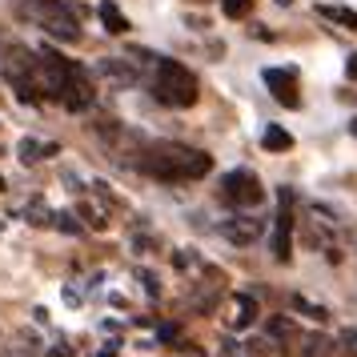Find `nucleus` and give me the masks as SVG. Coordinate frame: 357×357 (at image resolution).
<instances>
[{"label": "nucleus", "mask_w": 357, "mask_h": 357, "mask_svg": "<svg viewBox=\"0 0 357 357\" xmlns=\"http://www.w3.org/2000/svg\"><path fill=\"white\" fill-rule=\"evenodd\" d=\"M209 169H213L209 153L189 149V145H173V141H157L141 157V173H149L157 181H197V177H205Z\"/></svg>", "instance_id": "f257e3e1"}, {"label": "nucleus", "mask_w": 357, "mask_h": 357, "mask_svg": "<svg viewBox=\"0 0 357 357\" xmlns=\"http://www.w3.org/2000/svg\"><path fill=\"white\" fill-rule=\"evenodd\" d=\"M20 17L33 20L36 29H45L49 36L65 40V45L81 40V20H77V13H73L68 4H61V0H20Z\"/></svg>", "instance_id": "f03ea898"}, {"label": "nucleus", "mask_w": 357, "mask_h": 357, "mask_svg": "<svg viewBox=\"0 0 357 357\" xmlns=\"http://www.w3.org/2000/svg\"><path fill=\"white\" fill-rule=\"evenodd\" d=\"M153 97L169 105V109H193L197 105V77L177 61H161L157 65V81H153Z\"/></svg>", "instance_id": "7ed1b4c3"}, {"label": "nucleus", "mask_w": 357, "mask_h": 357, "mask_svg": "<svg viewBox=\"0 0 357 357\" xmlns=\"http://www.w3.org/2000/svg\"><path fill=\"white\" fill-rule=\"evenodd\" d=\"M221 197H225L229 205H237V209H253L265 201V185L257 181V173H249V169H233L221 177Z\"/></svg>", "instance_id": "20e7f679"}, {"label": "nucleus", "mask_w": 357, "mask_h": 357, "mask_svg": "<svg viewBox=\"0 0 357 357\" xmlns=\"http://www.w3.org/2000/svg\"><path fill=\"white\" fill-rule=\"evenodd\" d=\"M293 193L289 189H277V217H273V253L277 261L293 257Z\"/></svg>", "instance_id": "39448f33"}, {"label": "nucleus", "mask_w": 357, "mask_h": 357, "mask_svg": "<svg viewBox=\"0 0 357 357\" xmlns=\"http://www.w3.org/2000/svg\"><path fill=\"white\" fill-rule=\"evenodd\" d=\"M93 100H97V93H93V81H89V73H84L81 65H73V68H68L65 89H61V105H65L68 113H84Z\"/></svg>", "instance_id": "423d86ee"}, {"label": "nucleus", "mask_w": 357, "mask_h": 357, "mask_svg": "<svg viewBox=\"0 0 357 357\" xmlns=\"http://www.w3.org/2000/svg\"><path fill=\"white\" fill-rule=\"evenodd\" d=\"M217 233H221L229 245H253L261 233H265V221H261V217H249V213H237V217H225V221L217 225Z\"/></svg>", "instance_id": "0eeeda50"}, {"label": "nucleus", "mask_w": 357, "mask_h": 357, "mask_svg": "<svg viewBox=\"0 0 357 357\" xmlns=\"http://www.w3.org/2000/svg\"><path fill=\"white\" fill-rule=\"evenodd\" d=\"M261 81H265V89H269L285 109H297V105H301V97H297V73H293V68H265Z\"/></svg>", "instance_id": "6e6552de"}, {"label": "nucleus", "mask_w": 357, "mask_h": 357, "mask_svg": "<svg viewBox=\"0 0 357 357\" xmlns=\"http://www.w3.org/2000/svg\"><path fill=\"white\" fill-rule=\"evenodd\" d=\"M97 77H105L109 84H137L141 77H137V68L129 65V61H121V56H105V61H97Z\"/></svg>", "instance_id": "1a4fd4ad"}, {"label": "nucleus", "mask_w": 357, "mask_h": 357, "mask_svg": "<svg viewBox=\"0 0 357 357\" xmlns=\"http://www.w3.org/2000/svg\"><path fill=\"white\" fill-rule=\"evenodd\" d=\"M253 321H257V301H253L249 293H237V297H233V317H229V329H237V333H241V329H249Z\"/></svg>", "instance_id": "9d476101"}, {"label": "nucleus", "mask_w": 357, "mask_h": 357, "mask_svg": "<svg viewBox=\"0 0 357 357\" xmlns=\"http://www.w3.org/2000/svg\"><path fill=\"white\" fill-rule=\"evenodd\" d=\"M97 13H100V24H105V29H109L113 36H125V33L132 29V24H129V17H125V13L116 8L113 0H105V4H100Z\"/></svg>", "instance_id": "9b49d317"}, {"label": "nucleus", "mask_w": 357, "mask_h": 357, "mask_svg": "<svg viewBox=\"0 0 357 357\" xmlns=\"http://www.w3.org/2000/svg\"><path fill=\"white\" fill-rule=\"evenodd\" d=\"M297 337V325H293V317H269V325H265V341L269 345H285V341Z\"/></svg>", "instance_id": "f8f14e48"}, {"label": "nucleus", "mask_w": 357, "mask_h": 357, "mask_svg": "<svg viewBox=\"0 0 357 357\" xmlns=\"http://www.w3.org/2000/svg\"><path fill=\"white\" fill-rule=\"evenodd\" d=\"M317 13H321L325 20H333V24H341V29H349V33H357V13H354V8H345V4H317Z\"/></svg>", "instance_id": "ddd939ff"}, {"label": "nucleus", "mask_w": 357, "mask_h": 357, "mask_svg": "<svg viewBox=\"0 0 357 357\" xmlns=\"http://www.w3.org/2000/svg\"><path fill=\"white\" fill-rule=\"evenodd\" d=\"M261 145L269 149V153H289V149H293V137L281 129V125H269V129L261 132Z\"/></svg>", "instance_id": "4468645a"}, {"label": "nucleus", "mask_w": 357, "mask_h": 357, "mask_svg": "<svg viewBox=\"0 0 357 357\" xmlns=\"http://www.w3.org/2000/svg\"><path fill=\"white\" fill-rule=\"evenodd\" d=\"M17 153H20V161H24V165H36L40 157H52L56 145H40V141H33V137H24V141L17 145Z\"/></svg>", "instance_id": "2eb2a0df"}, {"label": "nucleus", "mask_w": 357, "mask_h": 357, "mask_svg": "<svg viewBox=\"0 0 357 357\" xmlns=\"http://www.w3.org/2000/svg\"><path fill=\"white\" fill-rule=\"evenodd\" d=\"M293 309H297V313H305V317H313L317 325H325V321H329V309L313 305V301H309V297H301V293L293 297Z\"/></svg>", "instance_id": "dca6fc26"}, {"label": "nucleus", "mask_w": 357, "mask_h": 357, "mask_svg": "<svg viewBox=\"0 0 357 357\" xmlns=\"http://www.w3.org/2000/svg\"><path fill=\"white\" fill-rule=\"evenodd\" d=\"M24 217H29V225H52V209L45 201H33V205L24 209Z\"/></svg>", "instance_id": "f3484780"}, {"label": "nucleus", "mask_w": 357, "mask_h": 357, "mask_svg": "<svg viewBox=\"0 0 357 357\" xmlns=\"http://www.w3.org/2000/svg\"><path fill=\"white\" fill-rule=\"evenodd\" d=\"M221 13H225L229 20H241L253 13V0H221Z\"/></svg>", "instance_id": "a211bd4d"}, {"label": "nucleus", "mask_w": 357, "mask_h": 357, "mask_svg": "<svg viewBox=\"0 0 357 357\" xmlns=\"http://www.w3.org/2000/svg\"><path fill=\"white\" fill-rule=\"evenodd\" d=\"M52 225L61 229V233H81V225H77L73 213H52Z\"/></svg>", "instance_id": "6ab92c4d"}, {"label": "nucleus", "mask_w": 357, "mask_h": 357, "mask_svg": "<svg viewBox=\"0 0 357 357\" xmlns=\"http://www.w3.org/2000/svg\"><path fill=\"white\" fill-rule=\"evenodd\" d=\"M81 217H84L93 229H105V225H109V217H105L100 209H93V205H81Z\"/></svg>", "instance_id": "aec40b11"}, {"label": "nucleus", "mask_w": 357, "mask_h": 357, "mask_svg": "<svg viewBox=\"0 0 357 357\" xmlns=\"http://www.w3.org/2000/svg\"><path fill=\"white\" fill-rule=\"evenodd\" d=\"M325 345H329L325 337H305V354H301V357H321Z\"/></svg>", "instance_id": "412c9836"}, {"label": "nucleus", "mask_w": 357, "mask_h": 357, "mask_svg": "<svg viewBox=\"0 0 357 357\" xmlns=\"http://www.w3.org/2000/svg\"><path fill=\"white\" fill-rule=\"evenodd\" d=\"M141 281H145L149 297H161V285H157V277H153V273H141Z\"/></svg>", "instance_id": "4be33fe9"}, {"label": "nucleus", "mask_w": 357, "mask_h": 357, "mask_svg": "<svg viewBox=\"0 0 357 357\" xmlns=\"http://www.w3.org/2000/svg\"><path fill=\"white\" fill-rule=\"evenodd\" d=\"M341 345H345L349 354H357V329H345V333H341Z\"/></svg>", "instance_id": "5701e85b"}, {"label": "nucleus", "mask_w": 357, "mask_h": 357, "mask_svg": "<svg viewBox=\"0 0 357 357\" xmlns=\"http://www.w3.org/2000/svg\"><path fill=\"white\" fill-rule=\"evenodd\" d=\"M65 301H68V305H81V289H73V285H68V289H65Z\"/></svg>", "instance_id": "b1692460"}, {"label": "nucleus", "mask_w": 357, "mask_h": 357, "mask_svg": "<svg viewBox=\"0 0 357 357\" xmlns=\"http://www.w3.org/2000/svg\"><path fill=\"white\" fill-rule=\"evenodd\" d=\"M345 73H349V77L357 81V56H349V65H345Z\"/></svg>", "instance_id": "393cba45"}, {"label": "nucleus", "mask_w": 357, "mask_h": 357, "mask_svg": "<svg viewBox=\"0 0 357 357\" xmlns=\"http://www.w3.org/2000/svg\"><path fill=\"white\" fill-rule=\"evenodd\" d=\"M349 132H354V137H357V116H354V125H349Z\"/></svg>", "instance_id": "a878e982"}, {"label": "nucleus", "mask_w": 357, "mask_h": 357, "mask_svg": "<svg viewBox=\"0 0 357 357\" xmlns=\"http://www.w3.org/2000/svg\"><path fill=\"white\" fill-rule=\"evenodd\" d=\"M0 189H4V177H0Z\"/></svg>", "instance_id": "bb28decb"}]
</instances>
